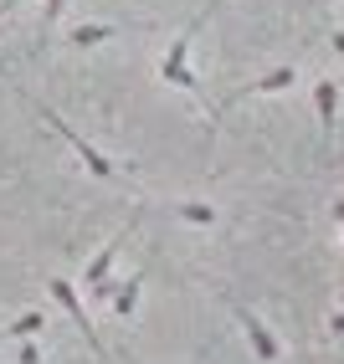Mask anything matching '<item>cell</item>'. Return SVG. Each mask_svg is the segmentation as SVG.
Segmentation results:
<instances>
[{
	"mask_svg": "<svg viewBox=\"0 0 344 364\" xmlns=\"http://www.w3.org/2000/svg\"><path fill=\"white\" fill-rule=\"evenodd\" d=\"M293 82H298V67H273V72H262L257 82H247V87L226 92V103H221V108H231V103H247L252 92H283V87H293ZM221 108H216V113H221Z\"/></svg>",
	"mask_w": 344,
	"mask_h": 364,
	"instance_id": "5b68a950",
	"label": "cell"
},
{
	"mask_svg": "<svg viewBox=\"0 0 344 364\" xmlns=\"http://www.w3.org/2000/svg\"><path fill=\"white\" fill-rule=\"evenodd\" d=\"M334 221H339V226H344V200H334Z\"/></svg>",
	"mask_w": 344,
	"mask_h": 364,
	"instance_id": "2e32d148",
	"label": "cell"
},
{
	"mask_svg": "<svg viewBox=\"0 0 344 364\" xmlns=\"http://www.w3.org/2000/svg\"><path fill=\"white\" fill-rule=\"evenodd\" d=\"M144 277H150V272H134L124 287H118V298H113V313H118V318H129V313L139 308V287H144Z\"/></svg>",
	"mask_w": 344,
	"mask_h": 364,
	"instance_id": "ba28073f",
	"label": "cell"
},
{
	"mask_svg": "<svg viewBox=\"0 0 344 364\" xmlns=\"http://www.w3.org/2000/svg\"><path fill=\"white\" fill-rule=\"evenodd\" d=\"M334 52H339V57H344V31H334Z\"/></svg>",
	"mask_w": 344,
	"mask_h": 364,
	"instance_id": "e0dca14e",
	"label": "cell"
},
{
	"mask_svg": "<svg viewBox=\"0 0 344 364\" xmlns=\"http://www.w3.org/2000/svg\"><path fill=\"white\" fill-rule=\"evenodd\" d=\"M62 6H67V0H46V11H41V21H46V31H52L57 21H62Z\"/></svg>",
	"mask_w": 344,
	"mask_h": 364,
	"instance_id": "5bb4252c",
	"label": "cell"
},
{
	"mask_svg": "<svg viewBox=\"0 0 344 364\" xmlns=\"http://www.w3.org/2000/svg\"><path fill=\"white\" fill-rule=\"evenodd\" d=\"M16 364H41V344H31V338H21V349H16Z\"/></svg>",
	"mask_w": 344,
	"mask_h": 364,
	"instance_id": "7c38bea8",
	"label": "cell"
},
{
	"mask_svg": "<svg viewBox=\"0 0 344 364\" xmlns=\"http://www.w3.org/2000/svg\"><path fill=\"white\" fill-rule=\"evenodd\" d=\"M226 308L236 313V323H241V328H247V338H252V354H257L262 364H273V359L283 354V349H278V338H273V328H267V323L257 318V313H252V308H241V303H226Z\"/></svg>",
	"mask_w": 344,
	"mask_h": 364,
	"instance_id": "277c9868",
	"label": "cell"
},
{
	"mask_svg": "<svg viewBox=\"0 0 344 364\" xmlns=\"http://www.w3.org/2000/svg\"><path fill=\"white\" fill-rule=\"evenodd\" d=\"M329 333H334V338H344V313H334V318H329Z\"/></svg>",
	"mask_w": 344,
	"mask_h": 364,
	"instance_id": "9a60e30c",
	"label": "cell"
},
{
	"mask_svg": "<svg viewBox=\"0 0 344 364\" xmlns=\"http://www.w3.org/2000/svg\"><path fill=\"white\" fill-rule=\"evenodd\" d=\"M118 287H124V282H113V277H103V282L93 287V298H98V303H113V298H118Z\"/></svg>",
	"mask_w": 344,
	"mask_h": 364,
	"instance_id": "4fadbf2b",
	"label": "cell"
},
{
	"mask_svg": "<svg viewBox=\"0 0 344 364\" xmlns=\"http://www.w3.org/2000/svg\"><path fill=\"white\" fill-rule=\"evenodd\" d=\"M113 36V26H78L72 31V46H103Z\"/></svg>",
	"mask_w": 344,
	"mask_h": 364,
	"instance_id": "8fae6325",
	"label": "cell"
},
{
	"mask_svg": "<svg viewBox=\"0 0 344 364\" xmlns=\"http://www.w3.org/2000/svg\"><path fill=\"white\" fill-rule=\"evenodd\" d=\"M46 293L57 298V308H67V313H72V323L83 328V338H88V349H93L98 359L108 364V349H103V338H98V328H93V318H88V308H83V298L72 293V282H67V277H52V282H46Z\"/></svg>",
	"mask_w": 344,
	"mask_h": 364,
	"instance_id": "6da1fadb",
	"label": "cell"
},
{
	"mask_svg": "<svg viewBox=\"0 0 344 364\" xmlns=\"http://www.w3.org/2000/svg\"><path fill=\"white\" fill-rule=\"evenodd\" d=\"M46 328V308H31V313H21L16 323H6V338H31Z\"/></svg>",
	"mask_w": 344,
	"mask_h": 364,
	"instance_id": "30bf717a",
	"label": "cell"
},
{
	"mask_svg": "<svg viewBox=\"0 0 344 364\" xmlns=\"http://www.w3.org/2000/svg\"><path fill=\"white\" fill-rule=\"evenodd\" d=\"M129 231L134 226H124V231H118L113 241H103V247H98V257L83 267V277H88V287H98V282H103L108 277V267H113V257H118V247H124V241H129Z\"/></svg>",
	"mask_w": 344,
	"mask_h": 364,
	"instance_id": "8992f818",
	"label": "cell"
},
{
	"mask_svg": "<svg viewBox=\"0 0 344 364\" xmlns=\"http://www.w3.org/2000/svg\"><path fill=\"white\" fill-rule=\"evenodd\" d=\"M313 103H318V124H324V139H334V113H339V87L329 77H318L313 87Z\"/></svg>",
	"mask_w": 344,
	"mask_h": 364,
	"instance_id": "52a82bcc",
	"label": "cell"
},
{
	"mask_svg": "<svg viewBox=\"0 0 344 364\" xmlns=\"http://www.w3.org/2000/svg\"><path fill=\"white\" fill-rule=\"evenodd\" d=\"M41 118H46V124H52V129H57V134L72 144V149H78V159L88 164V175H93V180H113V175H118V169H113V159H108V154H98V149H93V144H88L78 129H67V124H62V118H57L52 108H46V103H41Z\"/></svg>",
	"mask_w": 344,
	"mask_h": 364,
	"instance_id": "3957f363",
	"label": "cell"
},
{
	"mask_svg": "<svg viewBox=\"0 0 344 364\" xmlns=\"http://www.w3.org/2000/svg\"><path fill=\"white\" fill-rule=\"evenodd\" d=\"M190 36H195V21H190V26L175 36V41H170V52H165V62H160V77L170 82V87H185V92H201V82H195V72H190Z\"/></svg>",
	"mask_w": 344,
	"mask_h": 364,
	"instance_id": "7a4b0ae2",
	"label": "cell"
},
{
	"mask_svg": "<svg viewBox=\"0 0 344 364\" xmlns=\"http://www.w3.org/2000/svg\"><path fill=\"white\" fill-rule=\"evenodd\" d=\"M175 215L190 226H216V205H206V200H175Z\"/></svg>",
	"mask_w": 344,
	"mask_h": 364,
	"instance_id": "9c48e42d",
	"label": "cell"
}]
</instances>
